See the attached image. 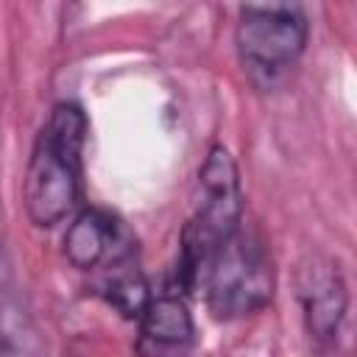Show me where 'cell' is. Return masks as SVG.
<instances>
[{
    "mask_svg": "<svg viewBox=\"0 0 357 357\" xmlns=\"http://www.w3.org/2000/svg\"><path fill=\"white\" fill-rule=\"evenodd\" d=\"M86 131L84 109L70 100L56 103L42 123L22 181V201L33 226L50 229L61 223L81 201Z\"/></svg>",
    "mask_w": 357,
    "mask_h": 357,
    "instance_id": "cell-1",
    "label": "cell"
},
{
    "mask_svg": "<svg viewBox=\"0 0 357 357\" xmlns=\"http://www.w3.org/2000/svg\"><path fill=\"white\" fill-rule=\"evenodd\" d=\"M64 257L92 273V287L126 318H137L151 298L139 271L137 237L128 223L100 206H86L64 231Z\"/></svg>",
    "mask_w": 357,
    "mask_h": 357,
    "instance_id": "cell-2",
    "label": "cell"
},
{
    "mask_svg": "<svg viewBox=\"0 0 357 357\" xmlns=\"http://www.w3.org/2000/svg\"><path fill=\"white\" fill-rule=\"evenodd\" d=\"M243 223V190L234 159L223 145H212L198 170V195L181 229L176 279L184 290H198L215 251Z\"/></svg>",
    "mask_w": 357,
    "mask_h": 357,
    "instance_id": "cell-3",
    "label": "cell"
},
{
    "mask_svg": "<svg viewBox=\"0 0 357 357\" xmlns=\"http://www.w3.org/2000/svg\"><path fill=\"white\" fill-rule=\"evenodd\" d=\"M310 17L298 3L240 6L234 47L243 73L257 89H276L287 81L307 50Z\"/></svg>",
    "mask_w": 357,
    "mask_h": 357,
    "instance_id": "cell-4",
    "label": "cell"
},
{
    "mask_svg": "<svg viewBox=\"0 0 357 357\" xmlns=\"http://www.w3.org/2000/svg\"><path fill=\"white\" fill-rule=\"evenodd\" d=\"M198 287L218 321H237L265 310L273 298L276 273L262 234L243 220L240 229L215 251Z\"/></svg>",
    "mask_w": 357,
    "mask_h": 357,
    "instance_id": "cell-5",
    "label": "cell"
},
{
    "mask_svg": "<svg viewBox=\"0 0 357 357\" xmlns=\"http://www.w3.org/2000/svg\"><path fill=\"white\" fill-rule=\"evenodd\" d=\"M137 321V357H192L195 321L178 293L151 296Z\"/></svg>",
    "mask_w": 357,
    "mask_h": 357,
    "instance_id": "cell-6",
    "label": "cell"
},
{
    "mask_svg": "<svg viewBox=\"0 0 357 357\" xmlns=\"http://www.w3.org/2000/svg\"><path fill=\"white\" fill-rule=\"evenodd\" d=\"M346 304H349V296H346V284L337 265L332 268V262H324L304 271L301 307H304V324L310 337L332 346L346 318Z\"/></svg>",
    "mask_w": 357,
    "mask_h": 357,
    "instance_id": "cell-7",
    "label": "cell"
}]
</instances>
